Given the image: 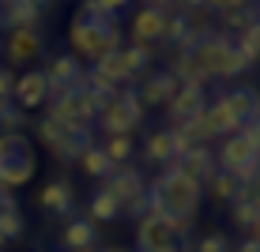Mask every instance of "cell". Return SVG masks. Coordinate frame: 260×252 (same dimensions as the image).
Segmentation results:
<instances>
[{"label":"cell","mask_w":260,"mask_h":252,"mask_svg":"<svg viewBox=\"0 0 260 252\" xmlns=\"http://www.w3.org/2000/svg\"><path fill=\"white\" fill-rule=\"evenodd\" d=\"M147 203H151V214H158V219L174 230V237L181 241L185 233L192 230V214H196V207H200V185L189 181V177L170 162L166 173L151 181Z\"/></svg>","instance_id":"cell-1"},{"label":"cell","mask_w":260,"mask_h":252,"mask_svg":"<svg viewBox=\"0 0 260 252\" xmlns=\"http://www.w3.org/2000/svg\"><path fill=\"white\" fill-rule=\"evenodd\" d=\"M189 57L196 60V68H200L208 79H211V76H219V79H238L241 71H249L245 57H241L238 46H234V38H230V34H222V30H211L208 38H200V42L189 49Z\"/></svg>","instance_id":"cell-2"},{"label":"cell","mask_w":260,"mask_h":252,"mask_svg":"<svg viewBox=\"0 0 260 252\" xmlns=\"http://www.w3.org/2000/svg\"><path fill=\"white\" fill-rule=\"evenodd\" d=\"M68 38H72V49L83 53L87 60H102V57L121 49V23H98L91 15L76 12Z\"/></svg>","instance_id":"cell-3"},{"label":"cell","mask_w":260,"mask_h":252,"mask_svg":"<svg viewBox=\"0 0 260 252\" xmlns=\"http://www.w3.org/2000/svg\"><path fill=\"white\" fill-rule=\"evenodd\" d=\"M38 162L26 136H0V188H19L34 177Z\"/></svg>","instance_id":"cell-4"},{"label":"cell","mask_w":260,"mask_h":252,"mask_svg":"<svg viewBox=\"0 0 260 252\" xmlns=\"http://www.w3.org/2000/svg\"><path fill=\"white\" fill-rule=\"evenodd\" d=\"M143 117H147V110L140 105L136 91H132V87H124L113 102H106L102 110H98L94 121L102 124V132H110V136H132V132L143 124Z\"/></svg>","instance_id":"cell-5"},{"label":"cell","mask_w":260,"mask_h":252,"mask_svg":"<svg viewBox=\"0 0 260 252\" xmlns=\"http://www.w3.org/2000/svg\"><path fill=\"white\" fill-rule=\"evenodd\" d=\"M53 121H60L64 128L72 132H87L94 124V117H98V105H94V98L83 91V87H76V91H68V94H57V98H49V113Z\"/></svg>","instance_id":"cell-6"},{"label":"cell","mask_w":260,"mask_h":252,"mask_svg":"<svg viewBox=\"0 0 260 252\" xmlns=\"http://www.w3.org/2000/svg\"><path fill=\"white\" fill-rule=\"evenodd\" d=\"M34 132H38V139L46 143L49 155L60 158V162H79V155L91 147V132H72L60 121H53V117H42Z\"/></svg>","instance_id":"cell-7"},{"label":"cell","mask_w":260,"mask_h":252,"mask_svg":"<svg viewBox=\"0 0 260 252\" xmlns=\"http://www.w3.org/2000/svg\"><path fill=\"white\" fill-rule=\"evenodd\" d=\"M260 155V136H256V121L241 124L234 136L222 139V151L219 158H215V166L222 169V173H238L241 166H249V162H256Z\"/></svg>","instance_id":"cell-8"},{"label":"cell","mask_w":260,"mask_h":252,"mask_svg":"<svg viewBox=\"0 0 260 252\" xmlns=\"http://www.w3.org/2000/svg\"><path fill=\"white\" fill-rule=\"evenodd\" d=\"M136 248L140 252H181V241L174 237V230H170L158 214L147 211L136 222Z\"/></svg>","instance_id":"cell-9"},{"label":"cell","mask_w":260,"mask_h":252,"mask_svg":"<svg viewBox=\"0 0 260 252\" xmlns=\"http://www.w3.org/2000/svg\"><path fill=\"white\" fill-rule=\"evenodd\" d=\"M83 71H87V68L79 64V57H72V53H60V57H53V60H49V68H46L49 98L76 91V87L83 83Z\"/></svg>","instance_id":"cell-10"},{"label":"cell","mask_w":260,"mask_h":252,"mask_svg":"<svg viewBox=\"0 0 260 252\" xmlns=\"http://www.w3.org/2000/svg\"><path fill=\"white\" fill-rule=\"evenodd\" d=\"M170 4H140L132 15V46H147L151 42H162V23H166Z\"/></svg>","instance_id":"cell-11"},{"label":"cell","mask_w":260,"mask_h":252,"mask_svg":"<svg viewBox=\"0 0 260 252\" xmlns=\"http://www.w3.org/2000/svg\"><path fill=\"white\" fill-rule=\"evenodd\" d=\"M4 53H8V60H12L15 68L30 71L42 60V53H46V42H42L38 30H12L8 42H4Z\"/></svg>","instance_id":"cell-12"},{"label":"cell","mask_w":260,"mask_h":252,"mask_svg":"<svg viewBox=\"0 0 260 252\" xmlns=\"http://www.w3.org/2000/svg\"><path fill=\"white\" fill-rule=\"evenodd\" d=\"M12 98H15V110H38V105H46L49 102V83H46V71H38V68H30V71H23L19 79H15V87H12Z\"/></svg>","instance_id":"cell-13"},{"label":"cell","mask_w":260,"mask_h":252,"mask_svg":"<svg viewBox=\"0 0 260 252\" xmlns=\"http://www.w3.org/2000/svg\"><path fill=\"white\" fill-rule=\"evenodd\" d=\"M204 105H208V91H204V87H177L174 98L166 102L170 128H177V124L192 121L196 113H204Z\"/></svg>","instance_id":"cell-14"},{"label":"cell","mask_w":260,"mask_h":252,"mask_svg":"<svg viewBox=\"0 0 260 252\" xmlns=\"http://www.w3.org/2000/svg\"><path fill=\"white\" fill-rule=\"evenodd\" d=\"M132 91H136V98H140L143 110H151V105H166L170 98H174L177 79L170 76V71H147V76H143Z\"/></svg>","instance_id":"cell-15"},{"label":"cell","mask_w":260,"mask_h":252,"mask_svg":"<svg viewBox=\"0 0 260 252\" xmlns=\"http://www.w3.org/2000/svg\"><path fill=\"white\" fill-rule=\"evenodd\" d=\"M215 102L226 110V117L234 121V128H241V124H249V121H256V91H253V87H234V91L219 94Z\"/></svg>","instance_id":"cell-16"},{"label":"cell","mask_w":260,"mask_h":252,"mask_svg":"<svg viewBox=\"0 0 260 252\" xmlns=\"http://www.w3.org/2000/svg\"><path fill=\"white\" fill-rule=\"evenodd\" d=\"M102 192H110L113 200H117V207H124L128 200H136V196L147 192V185H143V173L132 166H117L113 169V177L102 185Z\"/></svg>","instance_id":"cell-17"},{"label":"cell","mask_w":260,"mask_h":252,"mask_svg":"<svg viewBox=\"0 0 260 252\" xmlns=\"http://www.w3.org/2000/svg\"><path fill=\"white\" fill-rule=\"evenodd\" d=\"M174 166L181 169V173L189 177V181H196L200 188L208 185L215 173H219V166H215V155H211V147H192L189 155H185V158H177Z\"/></svg>","instance_id":"cell-18"},{"label":"cell","mask_w":260,"mask_h":252,"mask_svg":"<svg viewBox=\"0 0 260 252\" xmlns=\"http://www.w3.org/2000/svg\"><path fill=\"white\" fill-rule=\"evenodd\" d=\"M42 12H46V4H38V0H12V4L0 8V23L8 30H34Z\"/></svg>","instance_id":"cell-19"},{"label":"cell","mask_w":260,"mask_h":252,"mask_svg":"<svg viewBox=\"0 0 260 252\" xmlns=\"http://www.w3.org/2000/svg\"><path fill=\"white\" fill-rule=\"evenodd\" d=\"M230 222L238 230H245L249 237L256 233L260 226V200H256V188H241V196L230 203Z\"/></svg>","instance_id":"cell-20"},{"label":"cell","mask_w":260,"mask_h":252,"mask_svg":"<svg viewBox=\"0 0 260 252\" xmlns=\"http://www.w3.org/2000/svg\"><path fill=\"white\" fill-rule=\"evenodd\" d=\"M211 12H219L222 34H230V38H238L256 19V4H211Z\"/></svg>","instance_id":"cell-21"},{"label":"cell","mask_w":260,"mask_h":252,"mask_svg":"<svg viewBox=\"0 0 260 252\" xmlns=\"http://www.w3.org/2000/svg\"><path fill=\"white\" fill-rule=\"evenodd\" d=\"M117 60H121L124 76L132 79V87H136L140 79L151 71V60H155V53H151L147 46H132V42H128V46H121V49H117Z\"/></svg>","instance_id":"cell-22"},{"label":"cell","mask_w":260,"mask_h":252,"mask_svg":"<svg viewBox=\"0 0 260 252\" xmlns=\"http://www.w3.org/2000/svg\"><path fill=\"white\" fill-rule=\"evenodd\" d=\"M140 155H143V162H155V166H170V162L177 158V143H174V132H170V128H158V132H151Z\"/></svg>","instance_id":"cell-23"},{"label":"cell","mask_w":260,"mask_h":252,"mask_svg":"<svg viewBox=\"0 0 260 252\" xmlns=\"http://www.w3.org/2000/svg\"><path fill=\"white\" fill-rule=\"evenodd\" d=\"M64 248H72V252H91L94 248V241H98V230H94V222L87 219H72L68 226H64Z\"/></svg>","instance_id":"cell-24"},{"label":"cell","mask_w":260,"mask_h":252,"mask_svg":"<svg viewBox=\"0 0 260 252\" xmlns=\"http://www.w3.org/2000/svg\"><path fill=\"white\" fill-rule=\"evenodd\" d=\"M38 203H42V211H49V214H68L72 211V185L68 181H49L38 192Z\"/></svg>","instance_id":"cell-25"},{"label":"cell","mask_w":260,"mask_h":252,"mask_svg":"<svg viewBox=\"0 0 260 252\" xmlns=\"http://www.w3.org/2000/svg\"><path fill=\"white\" fill-rule=\"evenodd\" d=\"M170 76L177 79V87H208V76L196 68V60L189 53H174L170 57Z\"/></svg>","instance_id":"cell-26"},{"label":"cell","mask_w":260,"mask_h":252,"mask_svg":"<svg viewBox=\"0 0 260 252\" xmlns=\"http://www.w3.org/2000/svg\"><path fill=\"white\" fill-rule=\"evenodd\" d=\"M19 237H23V211L8 196L4 207H0V241H19Z\"/></svg>","instance_id":"cell-27"},{"label":"cell","mask_w":260,"mask_h":252,"mask_svg":"<svg viewBox=\"0 0 260 252\" xmlns=\"http://www.w3.org/2000/svg\"><path fill=\"white\" fill-rule=\"evenodd\" d=\"M79 166H83V173H87V177H102V181H110L113 169H117L110 158L102 155V147H94V143L83 151V155H79Z\"/></svg>","instance_id":"cell-28"},{"label":"cell","mask_w":260,"mask_h":252,"mask_svg":"<svg viewBox=\"0 0 260 252\" xmlns=\"http://www.w3.org/2000/svg\"><path fill=\"white\" fill-rule=\"evenodd\" d=\"M87 219L91 222H113V219H121V207L110 192H94L91 203H87Z\"/></svg>","instance_id":"cell-29"},{"label":"cell","mask_w":260,"mask_h":252,"mask_svg":"<svg viewBox=\"0 0 260 252\" xmlns=\"http://www.w3.org/2000/svg\"><path fill=\"white\" fill-rule=\"evenodd\" d=\"M208 196H211L215 203H234L238 196H241V185H238L230 173H222V169H219V173L208 181Z\"/></svg>","instance_id":"cell-30"},{"label":"cell","mask_w":260,"mask_h":252,"mask_svg":"<svg viewBox=\"0 0 260 252\" xmlns=\"http://www.w3.org/2000/svg\"><path fill=\"white\" fill-rule=\"evenodd\" d=\"M234 46H238L241 57H245V64H249V68H253L256 60H260V23H256V19L249 23L245 30L238 34V38H234Z\"/></svg>","instance_id":"cell-31"},{"label":"cell","mask_w":260,"mask_h":252,"mask_svg":"<svg viewBox=\"0 0 260 252\" xmlns=\"http://www.w3.org/2000/svg\"><path fill=\"white\" fill-rule=\"evenodd\" d=\"M79 12L98 19V23H121L124 4H117V0H87V4H79Z\"/></svg>","instance_id":"cell-32"},{"label":"cell","mask_w":260,"mask_h":252,"mask_svg":"<svg viewBox=\"0 0 260 252\" xmlns=\"http://www.w3.org/2000/svg\"><path fill=\"white\" fill-rule=\"evenodd\" d=\"M102 155L113 162V166H124L132 155H136V147H132V136H110L102 143Z\"/></svg>","instance_id":"cell-33"},{"label":"cell","mask_w":260,"mask_h":252,"mask_svg":"<svg viewBox=\"0 0 260 252\" xmlns=\"http://www.w3.org/2000/svg\"><path fill=\"white\" fill-rule=\"evenodd\" d=\"M23 124H26V113L15 110V105H8V110L0 113V136H23Z\"/></svg>","instance_id":"cell-34"},{"label":"cell","mask_w":260,"mask_h":252,"mask_svg":"<svg viewBox=\"0 0 260 252\" xmlns=\"http://www.w3.org/2000/svg\"><path fill=\"white\" fill-rule=\"evenodd\" d=\"M230 248H234V245H230L222 233H208V237L196 241V248H192V252H230Z\"/></svg>","instance_id":"cell-35"},{"label":"cell","mask_w":260,"mask_h":252,"mask_svg":"<svg viewBox=\"0 0 260 252\" xmlns=\"http://www.w3.org/2000/svg\"><path fill=\"white\" fill-rule=\"evenodd\" d=\"M147 211H151V203H147V192H143V196H136V200H128V203L121 207V214H124V219H136V222H140Z\"/></svg>","instance_id":"cell-36"},{"label":"cell","mask_w":260,"mask_h":252,"mask_svg":"<svg viewBox=\"0 0 260 252\" xmlns=\"http://www.w3.org/2000/svg\"><path fill=\"white\" fill-rule=\"evenodd\" d=\"M12 87H15V76L8 68H0V102H12Z\"/></svg>","instance_id":"cell-37"},{"label":"cell","mask_w":260,"mask_h":252,"mask_svg":"<svg viewBox=\"0 0 260 252\" xmlns=\"http://www.w3.org/2000/svg\"><path fill=\"white\" fill-rule=\"evenodd\" d=\"M230 252H260V241H256V233H253V237H245L238 248H230Z\"/></svg>","instance_id":"cell-38"},{"label":"cell","mask_w":260,"mask_h":252,"mask_svg":"<svg viewBox=\"0 0 260 252\" xmlns=\"http://www.w3.org/2000/svg\"><path fill=\"white\" fill-rule=\"evenodd\" d=\"M98 252H124V248H98Z\"/></svg>","instance_id":"cell-39"},{"label":"cell","mask_w":260,"mask_h":252,"mask_svg":"<svg viewBox=\"0 0 260 252\" xmlns=\"http://www.w3.org/2000/svg\"><path fill=\"white\" fill-rule=\"evenodd\" d=\"M0 248H4V241H0Z\"/></svg>","instance_id":"cell-40"}]
</instances>
